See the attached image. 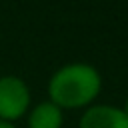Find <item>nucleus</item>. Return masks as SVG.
<instances>
[{
    "instance_id": "f03ea898",
    "label": "nucleus",
    "mask_w": 128,
    "mask_h": 128,
    "mask_svg": "<svg viewBox=\"0 0 128 128\" xmlns=\"http://www.w3.org/2000/svg\"><path fill=\"white\" fill-rule=\"evenodd\" d=\"M30 110V88L14 74L0 76V118L16 122Z\"/></svg>"
},
{
    "instance_id": "39448f33",
    "label": "nucleus",
    "mask_w": 128,
    "mask_h": 128,
    "mask_svg": "<svg viewBox=\"0 0 128 128\" xmlns=\"http://www.w3.org/2000/svg\"><path fill=\"white\" fill-rule=\"evenodd\" d=\"M0 128H16V126H14V122H8V120L0 118Z\"/></svg>"
},
{
    "instance_id": "423d86ee",
    "label": "nucleus",
    "mask_w": 128,
    "mask_h": 128,
    "mask_svg": "<svg viewBox=\"0 0 128 128\" xmlns=\"http://www.w3.org/2000/svg\"><path fill=\"white\" fill-rule=\"evenodd\" d=\"M122 110H124V114L128 116V98H126V102H124V106H122Z\"/></svg>"
},
{
    "instance_id": "20e7f679",
    "label": "nucleus",
    "mask_w": 128,
    "mask_h": 128,
    "mask_svg": "<svg viewBox=\"0 0 128 128\" xmlns=\"http://www.w3.org/2000/svg\"><path fill=\"white\" fill-rule=\"evenodd\" d=\"M62 124L64 110L50 100H44L28 110V128H62Z\"/></svg>"
},
{
    "instance_id": "f257e3e1",
    "label": "nucleus",
    "mask_w": 128,
    "mask_h": 128,
    "mask_svg": "<svg viewBox=\"0 0 128 128\" xmlns=\"http://www.w3.org/2000/svg\"><path fill=\"white\" fill-rule=\"evenodd\" d=\"M102 92V74L88 62L60 66L48 80V100L62 110L90 108Z\"/></svg>"
},
{
    "instance_id": "7ed1b4c3",
    "label": "nucleus",
    "mask_w": 128,
    "mask_h": 128,
    "mask_svg": "<svg viewBox=\"0 0 128 128\" xmlns=\"http://www.w3.org/2000/svg\"><path fill=\"white\" fill-rule=\"evenodd\" d=\"M78 128H128V116L112 104H96L86 108Z\"/></svg>"
}]
</instances>
